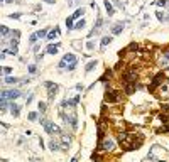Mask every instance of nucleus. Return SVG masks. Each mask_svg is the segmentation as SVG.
Returning <instances> with one entry per match:
<instances>
[{
  "instance_id": "nucleus-25",
  "label": "nucleus",
  "mask_w": 169,
  "mask_h": 162,
  "mask_svg": "<svg viewBox=\"0 0 169 162\" xmlns=\"http://www.w3.org/2000/svg\"><path fill=\"white\" fill-rule=\"evenodd\" d=\"M36 71H37V66H36V64H31V66H29V73H31V74H34Z\"/></svg>"
},
{
  "instance_id": "nucleus-26",
  "label": "nucleus",
  "mask_w": 169,
  "mask_h": 162,
  "mask_svg": "<svg viewBox=\"0 0 169 162\" xmlns=\"http://www.w3.org/2000/svg\"><path fill=\"white\" fill-rule=\"evenodd\" d=\"M39 111L41 113H46V103H42V101L39 103Z\"/></svg>"
},
{
  "instance_id": "nucleus-6",
  "label": "nucleus",
  "mask_w": 169,
  "mask_h": 162,
  "mask_svg": "<svg viewBox=\"0 0 169 162\" xmlns=\"http://www.w3.org/2000/svg\"><path fill=\"white\" fill-rule=\"evenodd\" d=\"M83 14H85V9L81 7V9H78V10H76V12L73 14V15H71V17L66 19V25H68V29H75V27H73V20L79 19L81 15H83Z\"/></svg>"
},
{
  "instance_id": "nucleus-27",
  "label": "nucleus",
  "mask_w": 169,
  "mask_h": 162,
  "mask_svg": "<svg viewBox=\"0 0 169 162\" xmlns=\"http://www.w3.org/2000/svg\"><path fill=\"white\" fill-rule=\"evenodd\" d=\"M156 14H157V19H159V20H164V19H166L164 12H161V10H159V12H156Z\"/></svg>"
},
{
  "instance_id": "nucleus-10",
  "label": "nucleus",
  "mask_w": 169,
  "mask_h": 162,
  "mask_svg": "<svg viewBox=\"0 0 169 162\" xmlns=\"http://www.w3.org/2000/svg\"><path fill=\"white\" fill-rule=\"evenodd\" d=\"M122 31H124V22H117V24H113L112 34H120Z\"/></svg>"
},
{
  "instance_id": "nucleus-24",
  "label": "nucleus",
  "mask_w": 169,
  "mask_h": 162,
  "mask_svg": "<svg viewBox=\"0 0 169 162\" xmlns=\"http://www.w3.org/2000/svg\"><path fill=\"white\" fill-rule=\"evenodd\" d=\"M29 120H32V122L37 120V113H36V111H31V113H29Z\"/></svg>"
},
{
  "instance_id": "nucleus-30",
  "label": "nucleus",
  "mask_w": 169,
  "mask_h": 162,
  "mask_svg": "<svg viewBox=\"0 0 169 162\" xmlns=\"http://www.w3.org/2000/svg\"><path fill=\"white\" fill-rule=\"evenodd\" d=\"M156 3H157V5H162V7H164V5H166V3H168V2H166V0H157V2H156Z\"/></svg>"
},
{
  "instance_id": "nucleus-20",
  "label": "nucleus",
  "mask_w": 169,
  "mask_h": 162,
  "mask_svg": "<svg viewBox=\"0 0 169 162\" xmlns=\"http://www.w3.org/2000/svg\"><path fill=\"white\" fill-rule=\"evenodd\" d=\"M36 34H37L39 39H42V37H46V36H47V31H46V29H41V31H37Z\"/></svg>"
},
{
  "instance_id": "nucleus-4",
  "label": "nucleus",
  "mask_w": 169,
  "mask_h": 162,
  "mask_svg": "<svg viewBox=\"0 0 169 162\" xmlns=\"http://www.w3.org/2000/svg\"><path fill=\"white\" fill-rule=\"evenodd\" d=\"M19 96H20V91L19 90H2V98H3V100H7V101H9V100H12V101H14V100H17Z\"/></svg>"
},
{
  "instance_id": "nucleus-16",
  "label": "nucleus",
  "mask_w": 169,
  "mask_h": 162,
  "mask_svg": "<svg viewBox=\"0 0 169 162\" xmlns=\"http://www.w3.org/2000/svg\"><path fill=\"white\" fill-rule=\"evenodd\" d=\"M96 64H98L96 61H90V63L86 64V68H85V71H86V73H92V71L95 69V68H96Z\"/></svg>"
},
{
  "instance_id": "nucleus-7",
  "label": "nucleus",
  "mask_w": 169,
  "mask_h": 162,
  "mask_svg": "<svg viewBox=\"0 0 169 162\" xmlns=\"http://www.w3.org/2000/svg\"><path fill=\"white\" fill-rule=\"evenodd\" d=\"M113 147H115V144H113L112 139H105V140H102V142L98 144V150L110 152V150H113Z\"/></svg>"
},
{
  "instance_id": "nucleus-23",
  "label": "nucleus",
  "mask_w": 169,
  "mask_h": 162,
  "mask_svg": "<svg viewBox=\"0 0 169 162\" xmlns=\"http://www.w3.org/2000/svg\"><path fill=\"white\" fill-rule=\"evenodd\" d=\"M37 34H32V36L29 37V42H31V44H36V42H37Z\"/></svg>"
},
{
  "instance_id": "nucleus-3",
  "label": "nucleus",
  "mask_w": 169,
  "mask_h": 162,
  "mask_svg": "<svg viewBox=\"0 0 169 162\" xmlns=\"http://www.w3.org/2000/svg\"><path fill=\"white\" fill-rule=\"evenodd\" d=\"M41 123H42V127H44V130L47 132V133H59L61 130H59V127L56 125V123H53V122H49V120H41Z\"/></svg>"
},
{
  "instance_id": "nucleus-13",
  "label": "nucleus",
  "mask_w": 169,
  "mask_h": 162,
  "mask_svg": "<svg viewBox=\"0 0 169 162\" xmlns=\"http://www.w3.org/2000/svg\"><path fill=\"white\" fill-rule=\"evenodd\" d=\"M20 79L19 78H15V76H5V81L3 83H7V85H15V83H19Z\"/></svg>"
},
{
  "instance_id": "nucleus-28",
  "label": "nucleus",
  "mask_w": 169,
  "mask_h": 162,
  "mask_svg": "<svg viewBox=\"0 0 169 162\" xmlns=\"http://www.w3.org/2000/svg\"><path fill=\"white\" fill-rule=\"evenodd\" d=\"M3 73H5V74L9 76V74L12 73V68H10V66H5V68H3Z\"/></svg>"
},
{
  "instance_id": "nucleus-21",
  "label": "nucleus",
  "mask_w": 169,
  "mask_h": 162,
  "mask_svg": "<svg viewBox=\"0 0 169 162\" xmlns=\"http://www.w3.org/2000/svg\"><path fill=\"white\" fill-rule=\"evenodd\" d=\"M49 147H51V150H57V149H59V144H57L56 140H51V142H49Z\"/></svg>"
},
{
  "instance_id": "nucleus-1",
  "label": "nucleus",
  "mask_w": 169,
  "mask_h": 162,
  "mask_svg": "<svg viewBox=\"0 0 169 162\" xmlns=\"http://www.w3.org/2000/svg\"><path fill=\"white\" fill-rule=\"evenodd\" d=\"M76 63H78V59H76L75 54H64V57L61 59V63H59V69L61 71H73L76 68Z\"/></svg>"
},
{
  "instance_id": "nucleus-18",
  "label": "nucleus",
  "mask_w": 169,
  "mask_h": 162,
  "mask_svg": "<svg viewBox=\"0 0 169 162\" xmlns=\"http://www.w3.org/2000/svg\"><path fill=\"white\" fill-rule=\"evenodd\" d=\"M105 9H107V14H108V15H113V7L108 0H105Z\"/></svg>"
},
{
  "instance_id": "nucleus-15",
  "label": "nucleus",
  "mask_w": 169,
  "mask_h": 162,
  "mask_svg": "<svg viewBox=\"0 0 169 162\" xmlns=\"http://www.w3.org/2000/svg\"><path fill=\"white\" fill-rule=\"evenodd\" d=\"M59 34H61V31H59V29H54V31L47 32V41H53V39H56Z\"/></svg>"
},
{
  "instance_id": "nucleus-29",
  "label": "nucleus",
  "mask_w": 169,
  "mask_h": 162,
  "mask_svg": "<svg viewBox=\"0 0 169 162\" xmlns=\"http://www.w3.org/2000/svg\"><path fill=\"white\" fill-rule=\"evenodd\" d=\"M76 3H79V0H69V2H68L69 7H73V5H76Z\"/></svg>"
},
{
  "instance_id": "nucleus-31",
  "label": "nucleus",
  "mask_w": 169,
  "mask_h": 162,
  "mask_svg": "<svg viewBox=\"0 0 169 162\" xmlns=\"http://www.w3.org/2000/svg\"><path fill=\"white\" fill-rule=\"evenodd\" d=\"M86 47H88V49H93L95 46H93V42H92V41H90V42H88V44H86Z\"/></svg>"
},
{
  "instance_id": "nucleus-32",
  "label": "nucleus",
  "mask_w": 169,
  "mask_h": 162,
  "mask_svg": "<svg viewBox=\"0 0 169 162\" xmlns=\"http://www.w3.org/2000/svg\"><path fill=\"white\" fill-rule=\"evenodd\" d=\"M3 2H7V3H9V2H14V0H3Z\"/></svg>"
},
{
  "instance_id": "nucleus-8",
  "label": "nucleus",
  "mask_w": 169,
  "mask_h": 162,
  "mask_svg": "<svg viewBox=\"0 0 169 162\" xmlns=\"http://www.w3.org/2000/svg\"><path fill=\"white\" fill-rule=\"evenodd\" d=\"M164 79H166V78H164V74H162V73H159V74H157V76L152 79V85L149 86V90H150V91H156V88H157V86L164 85Z\"/></svg>"
},
{
  "instance_id": "nucleus-9",
  "label": "nucleus",
  "mask_w": 169,
  "mask_h": 162,
  "mask_svg": "<svg viewBox=\"0 0 169 162\" xmlns=\"http://www.w3.org/2000/svg\"><path fill=\"white\" fill-rule=\"evenodd\" d=\"M102 25H103V19L102 17H98L96 19V24H95V29L90 32V36H95V34H98L100 32V29H102Z\"/></svg>"
},
{
  "instance_id": "nucleus-19",
  "label": "nucleus",
  "mask_w": 169,
  "mask_h": 162,
  "mask_svg": "<svg viewBox=\"0 0 169 162\" xmlns=\"http://www.w3.org/2000/svg\"><path fill=\"white\" fill-rule=\"evenodd\" d=\"M85 25H86V20H83V19H81V20H79V22H76L75 29H78V31H81V29H83V27H85Z\"/></svg>"
},
{
  "instance_id": "nucleus-33",
  "label": "nucleus",
  "mask_w": 169,
  "mask_h": 162,
  "mask_svg": "<svg viewBox=\"0 0 169 162\" xmlns=\"http://www.w3.org/2000/svg\"><path fill=\"white\" fill-rule=\"evenodd\" d=\"M3 162H5V161H3Z\"/></svg>"
},
{
  "instance_id": "nucleus-14",
  "label": "nucleus",
  "mask_w": 169,
  "mask_h": 162,
  "mask_svg": "<svg viewBox=\"0 0 169 162\" xmlns=\"http://www.w3.org/2000/svg\"><path fill=\"white\" fill-rule=\"evenodd\" d=\"M0 32H2V37H3V39H7V36L12 34V31H10L7 25H2V27H0Z\"/></svg>"
},
{
  "instance_id": "nucleus-2",
  "label": "nucleus",
  "mask_w": 169,
  "mask_h": 162,
  "mask_svg": "<svg viewBox=\"0 0 169 162\" xmlns=\"http://www.w3.org/2000/svg\"><path fill=\"white\" fill-rule=\"evenodd\" d=\"M122 100V93L117 90H107L105 93V101L107 103H118Z\"/></svg>"
},
{
  "instance_id": "nucleus-5",
  "label": "nucleus",
  "mask_w": 169,
  "mask_h": 162,
  "mask_svg": "<svg viewBox=\"0 0 169 162\" xmlns=\"http://www.w3.org/2000/svg\"><path fill=\"white\" fill-rule=\"evenodd\" d=\"M44 85L47 88V98H49V101H53L54 96H56V93H57V85L56 83H51V81H46Z\"/></svg>"
},
{
  "instance_id": "nucleus-11",
  "label": "nucleus",
  "mask_w": 169,
  "mask_h": 162,
  "mask_svg": "<svg viewBox=\"0 0 169 162\" xmlns=\"http://www.w3.org/2000/svg\"><path fill=\"white\" fill-rule=\"evenodd\" d=\"M10 113H12L14 117H19L20 107H19V105H15V103H10Z\"/></svg>"
},
{
  "instance_id": "nucleus-12",
  "label": "nucleus",
  "mask_w": 169,
  "mask_h": 162,
  "mask_svg": "<svg viewBox=\"0 0 169 162\" xmlns=\"http://www.w3.org/2000/svg\"><path fill=\"white\" fill-rule=\"evenodd\" d=\"M112 41H113L112 36H103V37H102V49H105V47H107Z\"/></svg>"
},
{
  "instance_id": "nucleus-17",
  "label": "nucleus",
  "mask_w": 169,
  "mask_h": 162,
  "mask_svg": "<svg viewBox=\"0 0 169 162\" xmlns=\"http://www.w3.org/2000/svg\"><path fill=\"white\" fill-rule=\"evenodd\" d=\"M57 47H59V46H53V44H51V46H47V49H46V51H47V54H53V56H54V54L57 53Z\"/></svg>"
},
{
  "instance_id": "nucleus-22",
  "label": "nucleus",
  "mask_w": 169,
  "mask_h": 162,
  "mask_svg": "<svg viewBox=\"0 0 169 162\" xmlns=\"http://www.w3.org/2000/svg\"><path fill=\"white\" fill-rule=\"evenodd\" d=\"M61 142H63V145L66 147V145H69V139H68L66 135H61Z\"/></svg>"
}]
</instances>
